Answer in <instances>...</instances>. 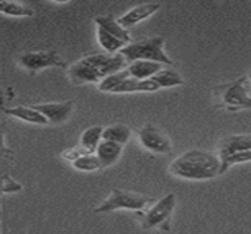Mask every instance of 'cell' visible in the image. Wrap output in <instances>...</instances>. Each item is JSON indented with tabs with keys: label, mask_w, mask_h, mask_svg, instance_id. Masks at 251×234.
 <instances>
[{
	"label": "cell",
	"mask_w": 251,
	"mask_h": 234,
	"mask_svg": "<svg viewBox=\"0 0 251 234\" xmlns=\"http://www.w3.org/2000/svg\"><path fill=\"white\" fill-rule=\"evenodd\" d=\"M222 161V167H221V174H225L232 166L237 164H244V163H250L251 161V151H243V152H235L231 154L225 158L221 160Z\"/></svg>",
	"instance_id": "cell-25"
},
{
	"label": "cell",
	"mask_w": 251,
	"mask_h": 234,
	"mask_svg": "<svg viewBox=\"0 0 251 234\" xmlns=\"http://www.w3.org/2000/svg\"><path fill=\"white\" fill-rule=\"evenodd\" d=\"M140 144L144 149L153 154H169L172 151V141L171 138L157 126L147 123L138 132Z\"/></svg>",
	"instance_id": "cell-7"
},
{
	"label": "cell",
	"mask_w": 251,
	"mask_h": 234,
	"mask_svg": "<svg viewBox=\"0 0 251 234\" xmlns=\"http://www.w3.org/2000/svg\"><path fill=\"white\" fill-rule=\"evenodd\" d=\"M96 34H97V41L100 44V47L104 50V53H109V54H115V53H119L126 44L121 40H118L116 37L110 35L109 32H106L104 29L96 26Z\"/></svg>",
	"instance_id": "cell-21"
},
{
	"label": "cell",
	"mask_w": 251,
	"mask_h": 234,
	"mask_svg": "<svg viewBox=\"0 0 251 234\" xmlns=\"http://www.w3.org/2000/svg\"><path fill=\"white\" fill-rule=\"evenodd\" d=\"M119 53L125 57L128 63L135 60H149L160 63L163 66L174 64V62L165 53V40L162 37H151L135 43H129Z\"/></svg>",
	"instance_id": "cell-3"
},
{
	"label": "cell",
	"mask_w": 251,
	"mask_h": 234,
	"mask_svg": "<svg viewBox=\"0 0 251 234\" xmlns=\"http://www.w3.org/2000/svg\"><path fill=\"white\" fill-rule=\"evenodd\" d=\"M37 111H40L49 123L60 125L69 119L74 111V101H54V103H43L32 106Z\"/></svg>",
	"instance_id": "cell-9"
},
{
	"label": "cell",
	"mask_w": 251,
	"mask_h": 234,
	"mask_svg": "<svg viewBox=\"0 0 251 234\" xmlns=\"http://www.w3.org/2000/svg\"><path fill=\"white\" fill-rule=\"evenodd\" d=\"M131 135L132 132L129 126L124 123H113V125L103 128V141H110V142L125 145L131 139Z\"/></svg>",
	"instance_id": "cell-18"
},
{
	"label": "cell",
	"mask_w": 251,
	"mask_h": 234,
	"mask_svg": "<svg viewBox=\"0 0 251 234\" xmlns=\"http://www.w3.org/2000/svg\"><path fill=\"white\" fill-rule=\"evenodd\" d=\"M72 167L78 171H85V173H91V171H97L101 169V164L97 158L96 154H87L78 160H75L74 163H71Z\"/></svg>",
	"instance_id": "cell-24"
},
{
	"label": "cell",
	"mask_w": 251,
	"mask_h": 234,
	"mask_svg": "<svg viewBox=\"0 0 251 234\" xmlns=\"http://www.w3.org/2000/svg\"><path fill=\"white\" fill-rule=\"evenodd\" d=\"M159 9H160L159 3H143V4H138V6L129 9L126 13H124L118 19V22L122 28L128 29V28L140 23L141 21H146L147 18L154 15Z\"/></svg>",
	"instance_id": "cell-11"
},
{
	"label": "cell",
	"mask_w": 251,
	"mask_h": 234,
	"mask_svg": "<svg viewBox=\"0 0 251 234\" xmlns=\"http://www.w3.org/2000/svg\"><path fill=\"white\" fill-rule=\"evenodd\" d=\"M82 60L87 62L88 64H91L103 76V79L109 75H113L116 72L126 69V66H128V62L125 60V57L121 53H115V54H109L104 51L88 53L82 57Z\"/></svg>",
	"instance_id": "cell-8"
},
{
	"label": "cell",
	"mask_w": 251,
	"mask_h": 234,
	"mask_svg": "<svg viewBox=\"0 0 251 234\" xmlns=\"http://www.w3.org/2000/svg\"><path fill=\"white\" fill-rule=\"evenodd\" d=\"M122 149H124V145H121V144L110 142V141H101L96 149V155L101 164V169L113 166L119 160Z\"/></svg>",
	"instance_id": "cell-16"
},
{
	"label": "cell",
	"mask_w": 251,
	"mask_h": 234,
	"mask_svg": "<svg viewBox=\"0 0 251 234\" xmlns=\"http://www.w3.org/2000/svg\"><path fill=\"white\" fill-rule=\"evenodd\" d=\"M150 204L151 199L146 195L124 191V189H113L110 195L97 208H94V214H106V213H113L116 210H129V211L141 213L146 211Z\"/></svg>",
	"instance_id": "cell-4"
},
{
	"label": "cell",
	"mask_w": 251,
	"mask_h": 234,
	"mask_svg": "<svg viewBox=\"0 0 251 234\" xmlns=\"http://www.w3.org/2000/svg\"><path fill=\"white\" fill-rule=\"evenodd\" d=\"M3 113L7 114V116H12V117L18 119V120L31 123V125H38V126H46V125H49L47 119H46L40 111H37L32 106H31V107H26V106L7 107Z\"/></svg>",
	"instance_id": "cell-13"
},
{
	"label": "cell",
	"mask_w": 251,
	"mask_h": 234,
	"mask_svg": "<svg viewBox=\"0 0 251 234\" xmlns=\"http://www.w3.org/2000/svg\"><path fill=\"white\" fill-rule=\"evenodd\" d=\"M87 154H90L82 145H75V147H72V148H66V149H63L62 151V158L63 160H66V161H69V163H74L75 160H78V158H81V157H84V155H87Z\"/></svg>",
	"instance_id": "cell-26"
},
{
	"label": "cell",
	"mask_w": 251,
	"mask_h": 234,
	"mask_svg": "<svg viewBox=\"0 0 251 234\" xmlns=\"http://www.w3.org/2000/svg\"><path fill=\"white\" fill-rule=\"evenodd\" d=\"M157 89H160V88L151 79L138 81V79H134V78L128 76L124 82H121L115 88L113 94H125V92H154Z\"/></svg>",
	"instance_id": "cell-17"
},
{
	"label": "cell",
	"mask_w": 251,
	"mask_h": 234,
	"mask_svg": "<svg viewBox=\"0 0 251 234\" xmlns=\"http://www.w3.org/2000/svg\"><path fill=\"white\" fill-rule=\"evenodd\" d=\"M221 167L219 155L203 149H190L171 163L169 173L187 180H210L221 176Z\"/></svg>",
	"instance_id": "cell-1"
},
{
	"label": "cell",
	"mask_w": 251,
	"mask_h": 234,
	"mask_svg": "<svg viewBox=\"0 0 251 234\" xmlns=\"http://www.w3.org/2000/svg\"><path fill=\"white\" fill-rule=\"evenodd\" d=\"M94 22H96V26L104 29L106 32H109L110 35L116 37L118 40L124 41L125 44H129L131 43V34L128 29L122 28L118 22V19H115L112 15H100V16H96L94 18Z\"/></svg>",
	"instance_id": "cell-15"
},
{
	"label": "cell",
	"mask_w": 251,
	"mask_h": 234,
	"mask_svg": "<svg viewBox=\"0 0 251 234\" xmlns=\"http://www.w3.org/2000/svg\"><path fill=\"white\" fill-rule=\"evenodd\" d=\"M249 79H250V81H251V70H250V75H249Z\"/></svg>",
	"instance_id": "cell-29"
},
{
	"label": "cell",
	"mask_w": 251,
	"mask_h": 234,
	"mask_svg": "<svg viewBox=\"0 0 251 234\" xmlns=\"http://www.w3.org/2000/svg\"><path fill=\"white\" fill-rule=\"evenodd\" d=\"M251 151V133H241V135H228L222 138L218 144V155L219 158H225L235 152Z\"/></svg>",
	"instance_id": "cell-10"
},
{
	"label": "cell",
	"mask_w": 251,
	"mask_h": 234,
	"mask_svg": "<svg viewBox=\"0 0 251 234\" xmlns=\"http://www.w3.org/2000/svg\"><path fill=\"white\" fill-rule=\"evenodd\" d=\"M0 221H1V207H0Z\"/></svg>",
	"instance_id": "cell-28"
},
{
	"label": "cell",
	"mask_w": 251,
	"mask_h": 234,
	"mask_svg": "<svg viewBox=\"0 0 251 234\" xmlns=\"http://www.w3.org/2000/svg\"><path fill=\"white\" fill-rule=\"evenodd\" d=\"M18 63L31 73L40 72L46 67H66L65 59L56 51H26L18 57Z\"/></svg>",
	"instance_id": "cell-6"
},
{
	"label": "cell",
	"mask_w": 251,
	"mask_h": 234,
	"mask_svg": "<svg viewBox=\"0 0 251 234\" xmlns=\"http://www.w3.org/2000/svg\"><path fill=\"white\" fill-rule=\"evenodd\" d=\"M68 73H69L71 81L76 85H82V84H97L99 85V82L103 79V76L82 59L72 63Z\"/></svg>",
	"instance_id": "cell-12"
},
{
	"label": "cell",
	"mask_w": 251,
	"mask_h": 234,
	"mask_svg": "<svg viewBox=\"0 0 251 234\" xmlns=\"http://www.w3.org/2000/svg\"><path fill=\"white\" fill-rule=\"evenodd\" d=\"M162 69H163V64L156 63V62H149V60H135V62L128 63L126 66V72L129 73V76L138 81L150 79Z\"/></svg>",
	"instance_id": "cell-14"
},
{
	"label": "cell",
	"mask_w": 251,
	"mask_h": 234,
	"mask_svg": "<svg viewBox=\"0 0 251 234\" xmlns=\"http://www.w3.org/2000/svg\"><path fill=\"white\" fill-rule=\"evenodd\" d=\"M101 141H103V128L91 126L82 132L79 138V145H82L90 154H96V149Z\"/></svg>",
	"instance_id": "cell-19"
},
{
	"label": "cell",
	"mask_w": 251,
	"mask_h": 234,
	"mask_svg": "<svg viewBox=\"0 0 251 234\" xmlns=\"http://www.w3.org/2000/svg\"><path fill=\"white\" fill-rule=\"evenodd\" d=\"M176 207V195L168 193L162 199H159L153 207L147 208V211L141 215V229L151 230V229H160L163 232L171 230V217Z\"/></svg>",
	"instance_id": "cell-5"
},
{
	"label": "cell",
	"mask_w": 251,
	"mask_h": 234,
	"mask_svg": "<svg viewBox=\"0 0 251 234\" xmlns=\"http://www.w3.org/2000/svg\"><path fill=\"white\" fill-rule=\"evenodd\" d=\"M215 106L229 111L251 108V81L249 76H240L232 82L221 84L212 88Z\"/></svg>",
	"instance_id": "cell-2"
},
{
	"label": "cell",
	"mask_w": 251,
	"mask_h": 234,
	"mask_svg": "<svg viewBox=\"0 0 251 234\" xmlns=\"http://www.w3.org/2000/svg\"><path fill=\"white\" fill-rule=\"evenodd\" d=\"M154 84H157L159 88H174V86H179L184 84L182 76L174 70V69H162L160 72H157L154 76L150 78Z\"/></svg>",
	"instance_id": "cell-20"
},
{
	"label": "cell",
	"mask_w": 251,
	"mask_h": 234,
	"mask_svg": "<svg viewBox=\"0 0 251 234\" xmlns=\"http://www.w3.org/2000/svg\"><path fill=\"white\" fill-rule=\"evenodd\" d=\"M128 76H129V73L126 72V69H124L121 72H116L113 75H109V76H106L104 79H101L99 82V85H97L99 86V91H101V92H112L113 94L115 88L121 82H124Z\"/></svg>",
	"instance_id": "cell-23"
},
{
	"label": "cell",
	"mask_w": 251,
	"mask_h": 234,
	"mask_svg": "<svg viewBox=\"0 0 251 234\" xmlns=\"http://www.w3.org/2000/svg\"><path fill=\"white\" fill-rule=\"evenodd\" d=\"M0 191L3 193H16L22 191V185L18 183L15 179H12L10 176L4 174L3 179L0 180Z\"/></svg>",
	"instance_id": "cell-27"
},
{
	"label": "cell",
	"mask_w": 251,
	"mask_h": 234,
	"mask_svg": "<svg viewBox=\"0 0 251 234\" xmlns=\"http://www.w3.org/2000/svg\"><path fill=\"white\" fill-rule=\"evenodd\" d=\"M0 13L13 18H29L34 15V9L25 3L16 1H0Z\"/></svg>",
	"instance_id": "cell-22"
}]
</instances>
